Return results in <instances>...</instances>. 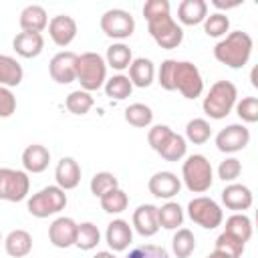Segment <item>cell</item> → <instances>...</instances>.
I'll use <instances>...</instances> for the list:
<instances>
[{
	"instance_id": "obj_33",
	"label": "cell",
	"mask_w": 258,
	"mask_h": 258,
	"mask_svg": "<svg viewBox=\"0 0 258 258\" xmlns=\"http://www.w3.org/2000/svg\"><path fill=\"white\" fill-rule=\"evenodd\" d=\"M171 248L177 258H189L196 250V236L191 234V230L177 228V232L173 234V240H171Z\"/></svg>"
},
{
	"instance_id": "obj_48",
	"label": "cell",
	"mask_w": 258,
	"mask_h": 258,
	"mask_svg": "<svg viewBox=\"0 0 258 258\" xmlns=\"http://www.w3.org/2000/svg\"><path fill=\"white\" fill-rule=\"evenodd\" d=\"M214 6H216V8H236V6H240V2H234V4H224V2H220V0H214Z\"/></svg>"
},
{
	"instance_id": "obj_20",
	"label": "cell",
	"mask_w": 258,
	"mask_h": 258,
	"mask_svg": "<svg viewBox=\"0 0 258 258\" xmlns=\"http://www.w3.org/2000/svg\"><path fill=\"white\" fill-rule=\"evenodd\" d=\"M54 179H56V185L60 189H75L81 181V165L73 159V157H62L58 163H56V169H54Z\"/></svg>"
},
{
	"instance_id": "obj_36",
	"label": "cell",
	"mask_w": 258,
	"mask_h": 258,
	"mask_svg": "<svg viewBox=\"0 0 258 258\" xmlns=\"http://www.w3.org/2000/svg\"><path fill=\"white\" fill-rule=\"evenodd\" d=\"M125 121L133 127H149L153 121V111L145 103H133L125 109Z\"/></svg>"
},
{
	"instance_id": "obj_30",
	"label": "cell",
	"mask_w": 258,
	"mask_h": 258,
	"mask_svg": "<svg viewBox=\"0 0 258 258\" xmlns=\"http://www.w3.org/2000/svg\"><path fill=\"white\" fill-rule=\"evenodd\" d=\"M131 60H133V54H131V48L127 44L115 42L107 48V54H105L107 67H111L115 71H125V69H129Z\"/></svg>"
},
{
	"instance_id": "obj_34",
	"label": "cell",
	"mask_w": 258,
	"mask_h": 258,
	"mask_svg": "<svg viewBox=\"0 0 258 258\" xmlns=\"http://www.w3.org/2000/svg\"><path fill=\"white\" fill-rule=\"evenodd\" d=\"M99 200H101V208H103L107 214H121V212H125L127 206H129V196H127L121 187L109 189V191L103 194Z\"/></svg>"
},
{
	"instance_id": "obj_41",
	"label": "cell",
	"mask_w": 258,
	"mask_h": 258,
	"mask_svg": "<svg viewBox=\"0 0 258 258\" xmlns=\"http://www.w3.org/2000/svg\"><path fill=\"white\" fill-rule=\"evenodd\" d=\"M234 109L244 123H256L258 121V99L256 97H244L242 101H236Z\"/></svg>"
},
{
	"instance_id": "obj_46",
	"label": "cell",
	"mask_w": 258,
	"mask_h": 258,
	"mask_svg": "<svg viewBox=\"0 0 258 258\" xmlns=\"http://www.w3.org/2000/svg\"><path fill=\"white\" fill-rule=\"evenodd\" d=\"M169 133H171V127H167V125H153L149 129V133H147V141H149L151 149L153 151H159V147L169 137Z\"/></svg>"
},
{
	"instance_id": "obj_52",
	"label": "cell",
	"mask_w": 258,
	"mask_h": 258,
	"mask_svg": "<svg viewBox=\"0 0 258 258\" xmlns=\"http://www.w3.org/2000/svg\"><path fill=\"white\" fill-rule=\"evenodd\" d=\"M0 242H4V240H2V234H0Z\"/></svg>"
},
{
	"instance_id": "obj_3",
	"label": "cell",
	"mask_w": 258,
	"mask_h": 258,
	"mask_svg": "<svg viewBox=\"0 0 258 258\" xmlns=\"http://www.w3.org/2000/svg\"><path fill=\"white\" fill-rule=\"evenodd\" d=\"M181 179L185 187L194 194H204L214 183V169L206 155L194 153L181 165Z\"/></svg>"
},
{
	"instance_id": "obj_49",
	"label": "cell",
	"mask_w": 258,
	"mask_h": 258,
	"mask_svg": "<svg viewBox=\"0 0 258 258\" xmlns=\"http://www.w3.org/2000/svg\"><path fill=\"white\" fill-rule=\"evenodd\" d=\"M93 258H117L113 252H109V250H101V252H97Z\"/></svg>"
},
{
	"instance_id": "obj_24",
	"label": "cell",
	"mask_w": 258,
	"mask_h": 258,
	"mask_svg": "<svg viewBox=\"0 0 258 258\" xmlns=\"http://www.w3.org/2000/svg\"><path fill=\"white\" fill-rule=\"evenodd\" d=\"M155 79V67L149 58L145 56H139V58H133L131 64H129V81L133 87H139V89H145L153 83Z\"/></svg>"
},
{
	"instance_id": "obj_18",
	"label": "cell",
	"mask_w": 258,
	"mask_h": 258,
	"mask_svg": "<svg viewBox=\"0 0 258 258\" xmlns=\"http://www.w3.org/2000/svg\"><path fill=\"white\" fill-rule=\"evenodd\" d=\"M252 200L254 198H252L250 187H246L242 183H230V185H226L222 189V204L228 210H232L234 214L248 210L252 206Z\"/></svg>"
},
{
	"instance_id": "obj_1",
	"label": "cell",
	"mask_w": 258,
	"mask_h": 258,
	"mask_svg": "<svg viewBox=\"0 0 258 258\" xmlns=\"http://www.w3.org/2000/svg\"><path fill=\"white\" fill-rule=\"evenodd\" d=\"M252 46H254V42L248 32L234 30V32L226 34V38H222L214 46V56L218 62H222L230 69H242L250 60Z\"/></svg>"
},
{
	"instance_id": "obj_39",
	"label": "cell",
	"mask_w": 258,
	"mask_h": 258,
	"mask_svg": "<svg viewBox=\"0 0 258 258\" xmlns=\"http://www.w3.org/2000/svg\"><path fill=\"white\" fill-rule=\"evenodd\" d=\"M91 194L95 198H101L103 194H107L109 189H115L119 187V179L111 173V171H97L93 177H91Z\"/></svg>"
},
{
	"instance_id": "obj_12",
	"label": "cell",
	"mask_w": 258,
	"mask_h": 258,
	"mask_svg": "<svg viewBox=\"0 0 258 258\" xmlns=\"http://www.w3.org/2000/svg\"><path fill=\"white\" fill-rule=\"evenodd\" d=\"M50 79L58 85H69L77 81V54L73 50H60L56 52L48 62Z\"/></svg>"
},
{
	"instance_id": "obj_44",
	"label": "cell",
	"mask_w": 258,
	"mask_h": 258,
	"mask_svg": "<svg viewBox=\"0 0 258 258\" xmlns=\"http://www.w3.org/2000/svg\"><path fill=\"white\" fill-rule=\"evenodd\" d=\"M169 2L167 0H147L143 4V16L145 20H155V18H161V16H167L169 14Z\"/></svg>"
},
{
	"instance_id": "obj_23",
	"label": "cell",
	"mask_w": 258,
	"mask_h": 258,
	"mask_svg": "<svg viewBox=\"0 0 258 258\" xmlns=\"http://www.w3.org/2000/svg\"><path fill=\"white\" fill-rule=\"evenodd\" d=\"M20 28L24 32H42L46 26H48V16H46V10L38 4H30L26 6L22 12H20Z\"/></svg>"
},
{
	"instance_id": "obj_31",
	"label": "cell",
	"mask_w": 258,
	"mask_h": 258,
	"mask_svg": "<svg viewBox=\"0 0 258 258\" xmlns=\"http://www.w3.org/2000/svg\"><path fill=\"white\" fill-rule=\"evenodd\" d=\"M101 242V232L93 222H81L77 224V238L75 246L79 250H93Z\"/></svg>"
},
{
	"instance_id": "obj_14",
	"label": "cell",
	"mask_w": 258,
	"mask_h": 258,
	"mask_svg": "<svg viewBox=\"0 0 258 258\" xmlns=\"http://www.w3.org/2000/svg\"><path fill=\"white\" fill-rule=\"evenodd\" d=\"M77 238V222L73 218L60 216L48 226V240L54 248H71Z\"/></svg>"
},
{
	"instance_id": "obj_29",
	"label": "cell",
	"mask_w": 258,
	"mask_h": 258,
	"mask_svg": "<svg viewBox=\"0 0 258 258\" xmlns=\"http://www.w3.org/2000/svg\"><path fill=\"white\" fill-rule=\"evenodd\" d=\"M185 151H187V145H185V137L171 131L169 137L163 141V145L159 147V155L165 159V161H179L185 157Z\"/></svg>"
},
{
	"instance_id": "obj_50",
	"label": "cell",
	"mask_w": 258,
	"mask_h": 258,
	"mask_svg": "<svg viewBox=\"0 0 258 258\" xmlns=\"http://www.w3.org/2000/svg\"><path fill=\"white\" fill-rule=\"evenodd\" d=\"M252 85H254V87H258V81H256V69L252 71Z\"/></svg>"
},
{
	"instance_id": "obj_26",
	"label": "cell",
	"mask_w": 258,
	"mask_h": 258,
	"mask_svg": "<svg viewBox=\"0 0 258 258\" xmlns=\"http://www.w3.org/2000/svg\"><path fill=\"white\" fill-rule=\"evenodd\" d=\"M24 71L20 62L10 54H0V87L12 89L22 83Z\"/></svg>"
},
{
	"instance_id": "obj_28",
	"label": "cell",
	"mask_w": 258,
	"mask_h": 258,
	"mask_svg": "<svg viewBox=\"0 0 258 258\" xmlns=\"http://www.w3.org/2000/svg\"><path fill=\"white\" fill-rule=\"evenodd\" d=\"M157 222L159 228L165 230H177L183 224V210L177 202H165L161 208H157Z\"/></svg>"
},
{
	"instance_id": "obj_47",
	"label": "cell",
	"mask_w": 258,
	"mask_h": 258,
	"mask_svg": "<svg viewBox=\"0 0 258 258\" xmlns=\"http://www.w3.org/2000/svg\"><path fill=\"white\" fill-rule=\"evenodd\" d=\"M16 111V97L10 89L0 87V117H10Z\"/></svg>"
},
{
	"instance_id": "obj_37",
	"label": "cell",
	"mask_w": 258,
	"mask_h": 258,
	"mask_svg": "<svg viewBox=\"0 0 258 258\" xmlns=\"http://www.w3.org/2000/svg\"><path fill=\"white\" fill-rule=\"evenodd\" d=\"M210 135H212V127H210V123L206 119L196 117V119L187 121V125H185V139L191 141L194 145L206 143L210 139Z\"/></svg>"
},
{
	"instance_id": "obj_11",
	"label": "cell",
	"mask_w": 258,
	"mask_h": 258,
	"mask_svg": "<svg viewBox=\"0 0 258 258\" xmlns=\"http://www.w3.org/2000/svg\"><path fill=\"white\" fill-rule=\"evenodd\" d=\"M248 143H250V131L242 123H232V125L220 129V133L216 135V147L222 153L242 151Z\"/></svg>"
},
{
	"instance_id": "obj_25",
	"label": "cell",
	"mask_w": 258,
	"mask_h": 258,
	"mask_svg": "<svg viewBox=\"0 0 258 258\" xmlns=\"http://www.w3.org/2000/svg\"><path fill=\"white\" fill-rule=\"evenodd\" d=\"M4 250L12 258H24L32 250V236L26 230H12L4 238Z\"/></svg>"
},
{
	"instance_id": "obj_22",
	"label": "cell",
	"mask_w": 258,
	"mask_h": 258,
	"mask_svg": "<svg viewBox=\"0 0 258 258\" xmlns=\"http://www.w3.org/2000/svg\"><path fill=\"white\" fill-rule=\"evenodd\" d=\"M208 16V4L206 0H183L177 6V18L185 26L202 24Z\"/></svg>"
},
{
	"instance_id": "obj_7",
	"label": "cell",
	"mask_w": 258,
	"mask_h": 258,
	"mask_svg": "<svg viewBox=\"0 0 258 258\" xmlns=\"http://www.w3.org/2000/svg\"><path fill=\"white\" fill-rule=\"evenodd\" d=\"M187 216L194 224H198L206 230L218 228L224 220V212L218 206V202H214L212 198H206V196H198L187 204Z\"/></svg>"
},
{
	"instance_id": "obj_43",
	"label": "cell",
	"mask_w": 258,
	"mask_h": 258,
	"mask_svg": "<svg viewBox=\"0 0 258 258\" xmlns=\"http://www.w3.org/2000/svg\"><path fill=\"white\" fill-rule=\"evenodd\" d=\"M127 258H169V252L163 246H155V244H143L133 248Z\"/></svg>"
},
{
	"instance_id": "obj_16",
	"label": "cell",
	"mask_w": 258,
	"mask_h": 258,
	"mask_svg": "<svg viewBox=\"0 0 258 258\" xmlns=\"http://www.w3.org/2000/svg\"><path fill=\"white\" fill-rule=\"evenodd\" d=\"M105 242L109 244V248L113 252H123L129 248V244L133 242V230L129 226V222L117 218L113 222H109L107 232H105Z\"/></svg>"
},
{
	"instance_id": "obj_38",
	"label": "cell",
	"mask_w": 258,
	"mask_h": 258,
	"mask_svg": "<svg viewBox=\"0 0 258 258\" xmlns=\"http://www.w3.org/2000/svg\"><path fill=\"white\" fill-rule=\"evenodd\" d=\"M64 105H67V109H69L73 115H85V113H89L91 107H93V97H91V93L79 89V91L69 93Z\"/></svg>"
},
{
	"instance_id": "obj_9",
	"label": "cell",
	"mask_w": 258,
	"mask_h": 258,
	"mask_svg": "<svg viewBox=\"0 0 258 258\" xmlns=\"http://www.w3.org/2000/svg\"><path fill=\"white\" fill-rule=\"evenodd\" d=\"M147 28H149V34L151 38L161 46V48H177L183 40V30L181 26L171 18V14L167 16H161V18H155V20H149L147 22Z\"/></svg>"
},
{
	"instance_id": "obj_40",
	"label": "cell",
	"mask_w": 258,
	"mask_h": 258,
	"mask_svg": "<svg viewBox=\"0 0 258 258\" xmlns=\"http://www.w3.org/2000/svg\"><path fill=\"white\" fill-rule=\"evenodd\" d=\"M204 30L208 36H214V38H220L224 36L228 30H230V18L222 12H214L210 16H206L204 20Z\"/></svg>"
},
{
	"instance_id": "obj_13",
	"label": "cell",
	"mask_w": 258,
	"mask_h": 258,
	"mask_svg": "<svg viewBox=\"0 0 258 258\" xmlns=\"http://www.w3.org/2000/svg\"><path fill=\"white\" fill-rule=\"evenodd\" d=\"M149 194L159 200H171L181 189V179L173 171H157L147 181Z\"/></svg>"
},
{
	"instance_id": "obj_4",
	"label": "cell",
	"mask_w": 258,
	"mask_h": 258,
	"mask_svg": "<svg viewBox=\"0 0 258 258\" xmlns=\"http://www.w3.org/2000/svg\"><path fill=\"white\" fill-rule=\"evenodd\" d=\"M77 81L81 89L91 93L105 85L107 81V62L99 52L77 54Z\"/></svg>"
},
{
	"instance_id": "obj_2",
	"label": "cell",
	"mask_w": 258,
	"mask_h": 258,
	"mask_svg": "<svg viewBox=\"0 0 258 258\" xmlns=\"http://www.w3.org/2000/svg\"><path fill=\"white\" fill-rule=\"evenodd\" d=\"M238 101V89L232 81H216L204 97V113L210 119H224L230 115Z\"/></svg>"
},
{
	"instance_id": "obj_32",
	"label": "cell",
	"mask_w": 258,
	"mask_h": 258,
	"mask_svg": "<svg viewBox=\"0 0 258 258\" xmlns=\"http://www.w3.org/2000/svg\"><path fill=\"white\" fill-rule=\"evenodd\" d=\"M244 246L240 240H236L234 236H230L228 232H222L216 238V246H214V254L222 256V258H240L244 252Z\"/></svg>"
},
{
	"instance_id": "obj_51",
	"label": "cell",
	"mask_w": 258,
	"mask_h": 258,
	"mask_svg": "<svg viewBox=\"0 0 258 258\" xmlns=\"http://www.w3.org/2000/svg\"><path fill=\"white\" fill-rule=\"evenodd\" d=\"M208 258H222V256H218V254H214V252H212V254H210Z\"/></svg>"
},
{
	"instance_id": "obj_42",
	"label": "cell",
	"mask_w": 258,
	"mask_h": 258,
	"mask_svg": "<svg viewBox=\"0 0 258 258\" xmlns=\"http://www.w3.org/2000/svg\"><path fill=\"white\" fill-rule=\"evenodd\" d=\"M242 173V163L236 157H228L218 165V177L222 181H234Z\"/></svg>"
},
{
	"instance_id": "obj_10",
	"label": "cell",
	"mask_w": 258,
	"mask_h": 258,
	"mask_svg": "<svg viewBox=\"0 0 258 258\" xmlns=\"http://www.w3.org/2000/svg\"><path fill=\"white\" fill-rule=\"evenodd\" d=\"M101 30L109 36V38H117V40H125L133 34L135 30V18L131 16V12L123 10V8H111L101 16Z\"/></svg>"
},
{
	"instance_id": "obj_17",
	"label": "cell",
	"mask_w": 258,
	"mask_h": 258,
	"mask_svg": "<svg viewBox=\"0 0 258 258\" xmlns=\"http://www.w3.org/2000/svg\"><path fill=\"white\" fill-rule=\"evenodd\" d=\"M133 228L139 236L149 238L155 236L159 230V222H157V208L153 204H141L135 212H133Z\"/></svg>"
},
{
	"instance_id": "obj_27",
	"label": "cell",
	"mask_w": 258,
	"mask_h": 258,
	"mask_svg": "<svg viewBox=\"0 0 258 258\" xmlns=\"http://www.w3.org/2000/svg\"><path fill=\"white\" fill-rule=\"evenodd\" d=\"M224 232H228L230 236H234L236 240H240L242 244H246L252 238V220L244 214V212H236L226 220Z\"/></svg>"
},
{
	"instance_id": "obj_21",
	"label": "cell",
	"mask_w": 258,
	"mask_h": 258,
	"mask_svg": "<svg viewBox=\"0 0 258 258\" xmlns=\"http://www.w3.org/2000/svg\"><path fill=\"white\" fill-rule=\"evenodd\" d=\"M12 48L16 50V54H20L22 58H34L42 52L44 48V38L38 32H18L12 40Z\"/></svg>"
},
{
	"instance_id": "obj_8",
	"label": "cell",
	"mask_w": 258,
	"mask_h": 258,
	"mask_svg": "<svg viewBox=\"0 0 258 258\" xmlns=\"http://www.w3.org/2000/svg\"><path fill=\"white\" fill-rule=\"evenodd\" d=\"M30 191V177L26 171L0 167V200L22 202Z\"/></svg>"
},
{
	"instance_id": "obj_19",
	"label": "cell",
	"mask_w": 258,
	"mask_h": 258,
	"mask_svg": "<svg viewBox=\"0 0 258 258\" xmlns=\"http://www.w3.org/2000/svg\"><path fill=\"white\" fill-rule=\"evenodd\" d=\"M50 163V151L40 145L32 143L22 151V167L26 173H42Z\"/></svg>"
},
{
	"instance_id": "obj_35",
	"label": "cell",
	"mask_w": 258,
	"mask_h": 258,
	"mask_svg": "<svg viewBox=\"0 0 258 258\" xmlns=\"http://www.w3.org/2000/svg\"><path fill=\"white\" fill-rule=\"evenodd\" d=\"M103 87H105V95L111 99H117V101L127 99L133 91V85H131L129 77H125V75H115V77L107 79Z\"/></svg>"
},
{
	"instance_id": "obj_15",
	"label": "cell",
	"mask_w": 258,
	"mask_h": 258,
	"mask_svg": "<svg viewBox=\"0 0 258 258\" xmlns=\"http://www.w3.org/2000/svg\"><path fill=\"white\" fill-rule=\"evenodd\" d=\"M48 34L56 46H69L77 36V22L69 14L52 16L48 22Z\"/></svg>"
},
{
	"instance_id": "obj_5",
	"label": "cell",
	"mask_w": 258,
	"mask_h": 258,
	"mask_svg": "<svg viewBox=\"0 0 258 258\" xmlns=\"http://www.w3.org/2000/svg\"><path fill=\"white\" fill-rule=\"evenodd\" d=\"M67 206V194L58 185H46L40 191L32 194L26 202V210L34 218H48L62 212Z\"/></svg>"
},
{
	"instance_id": "obj_6",
	"label": "cell",
	"mask_w": 258,
	"mask_h": 258,
	"mask_svg": "<svg viewBox=\"0 0 258 258\" xmlns=\"http://www.w3.org/2000/svg\"><path fill=\"white\" fill-rule=\"evenodd\" d=\"M173 89L185 99H198L204 93V79L200 69L189 60H175L173 67Z\"/></svg>"
},
{
	"instance_id": "obj_45",
	"label": "cell",
	"mask_w": 258,
	"mask_h": 258,
	"mask_svg": "<svg viewBox=\"0 0 258 258\" xmlns=\"http://www.w3.org/2000/svg\"><path fill=\"white\" fill-rule=\"evenodd\" d=\"M173 67H175V60L173 58H167V60L161 62V67L157 71V83L165 91H175L173 89Z\"/></svg>"
}]
</instances>
